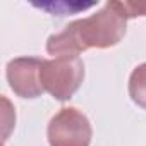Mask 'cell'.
<instances>
[{
    "instance_id": "1",
    "label": "cell",
    "mask_w": 146,
    "mask_h": 146,
    "mask_svg": "<svg viewBox=\"0 0 146 146\" xmlns=\"http://www.w3.org/2000/svg\"><path fill=\"white\" fill-rule=\"evenodd\" d=\"M124 2H107L95 14L69 23L62 31L50 35L46 52L53 57H79L88 48H110L120 43L127 29Z\"/></svg>"
},
{
    "instance_id": "2",
    "label": "cell",
    "mask_w": 146,
    "mask_h": 146,
    "mask_svg": "<svg viewBox=\"0 0 146 146\" xmlns=\"http://www.w3.org/2000/svg\"><path fill=\"white\" fill-rule=\"evenodd\" d=\"M40 79L43 90L55 100L67 102L83 84L84 62L79 57H53L50 60H43Z\"/></svg>"
},
{
    "instance_id": "3",
    "label": "cell",
    "mask_w": 146,
    "mask_h": 146,
    "mask_svg": "<svg viewBox=\"0 0 146 146\" xmlns=\"http://www.w3.org/2000/svg\"><path fill=\"white\" fill-rule=\"evenodd\" d=\"M46 137L50 146H90L91 122L76 107L60 108L48 122Z\"/></svg>"
},
{
    "instance_id": "4",
    "label": "cell",
    "mask_w": 146,
    "mask_h": 146,
    "mask_svg": "<svg viewBox=\"0 0 146 146\" xmlns=\"http://www.w3.org/2000/svg\"><path fill=\"white\" fill-rule=\"evenodd\" d=\"M43 60L38 57H17L9 60L5 76L11 90L21 98H38L43 95V84L40 79Z\"/></svg>"
},
{
    "instance_id": "5",
    "label": "cell",
    "mask_w": 146,
    "mask_h": 146,
    "mask_svg": "<svg viewBox=\"0 0 146 146\" xmlns=\"http://www.w3.org/2000/svg\"><path fill=\"white\" fill-rule=\"evenodd\" d=\"M129 96L131 100L146 110V62L137 65L129 76Z\"/></svg>"
},
{
    "instance_id": "6",
    "label": "cell",
    "mask_w": 146,
    "mask_h": 146,
    "mask_svg": "<svg viewBox=\"0 0 146 146\" xmlns=\"http://www.w3.org/2000/svg\"><path fill=\"white\" fill-rule=\"evenodd\" d=\"M124 9L127 12V17L146 16V2H124Z\"/></svg>"
}]
</instances>
